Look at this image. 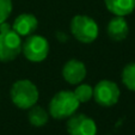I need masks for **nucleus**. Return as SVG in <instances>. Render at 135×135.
I'll list each match as a JSON object with an SVG mask.
<instances>
[{"label":"nucleus","instance_id":"nucleus-1","mask_svg":"<svg viewBox=\"0 0 135 135\" xmlns=\"http://www.w3.org/2000/svg\"><path fill=\"white\" fill-rule=\"evenodd\" d=\"M22 40L10 24H0V61L10 62L22 53Z\"/></svg>","mask_w":135,"mask_h":135},{"label":"nucleus","instance_id":"nucleus-2","mask_svg":"<svg viewBox=\"0 0 135 135\" xmlns=\"http://www.w3.org/2000/svg\"><path fill=\"white\" fill-rule=\"evenodd\" d=\"M79 104L73 91H60L49 103V114L55 120H65L75 114Z\"/></svg>","mask_w":135,"mask_h":135},{"label":"nucleus","instance_id":"nucleus-3","mask_svg":"<svg viewBox=\"0 0 135 135\" xmlns=\"http://www.w3.org/2000/svg\"><path fill=\"white\" fill-rule=\"evenodd\" d=\"M10 96L13 104L19 109H30L35 104H37L38 90L32 81L28 79H22L16 81L12 85L10 91Z\"/></svg>","mask_w":135,"mask_h":135},{"label":"nucleus","instance_id":"nucleus-4","mask_svg":"<svg viewBox=\"0 0 135 135\" xmlns=\"http://www.w3.org/2000/svg\"><path fill=\"white\" fill-rule=\"evenodd\" d=\"M71 32L81 43H92L97 40L99 28L91 17L78 15L71 21Z\"/></svg>","mask_w":135,"mask_h":135},{"label":"nucleus","instance_id":"nucleus-5","mask_svg":"<svg viewBox=\"0 0 135 135\" xmlns=\"http://www.w3.org/2000/svg\"><path fill=\"white\" fill-rule=\"evenodd\" d=\"M22 51L29 61L42 62L47 59L49 54V43L43 36L30 35L24 41L22 46Z\"/></svg>","mask_w":135,"mask_h":135},{"label":"nucleus","instance_id":"nucleus-6","mask_svg":"<svg viewBox=\"0 0 135 135\" xmlns=\"http://www.w3.org/2000/svg\"><path fill=\"white\" fill-rule=\"evenodd\" d=\"M121 96L117 84L111 80H100L93 87V99L100 107L110 108L118 102Z\"/></svg>","mask_w":135,"mask_h":135},{"label":"nucleus","instance_id":"nucleus-7","mask_svg":"<svg viewBox=\"0 0 135 135\" xmlns=\"http://www.w3.org/2000/svg\"><path fill=\"white\" fill-rule=\"evenodd\" d=\"M67 132L69 135H96L97 124L87 115L75 112L68 117Z\"/></svg>","mask_w":135,"mask_h":135},{"label":"nucleus","instance_id":"nucleus-8","mask_svg":"<svg viewBox=\"0 0 135 135\" xmlns=\"http://www.w3.org/2000/svg\"><path fill=\"white\" fill-rule=\"evenodd\" d=\"M86 67L81 61L76 59H71L65 64L62 68V76L68 84L78 85L86 76Z\"/></svg>","mask_w":135,"mask_h":135},{"label":"nucleus","instance_id":"nucleus-9","mask_svg":"<svg viewBox=\"0 0 135 135\" xmlns=\"http://www.w3.org/2000/svg\"><path fill=\"white\" fill-rule=\"evenodd\" d=\"M38 26L37 18L30 13H22L13 22L12 29L21 36H30L36 31Z\"/></svg>","mask_w":135,"mask_h":135},{"label":"nucleus","instance_id":"nucleus-10","mask_svg":"<svg viewBox=\"0 0 135 135\" xmlns=\"http://www.w3.org/2000/svg\"><path fill=\"white\" fill-rule=\"evenodd\" d=\"M107 32L108 36L111 38L112 41L121 42L123 40H126L128 33H129V26H128V23L124 19V17L115 16L108 23Z\"/></svg>","mask_w":135,"mask_h":135},{"label":"nucleus","instance_id":"nucleus-11","mask_svg":"<svg viewBox=\"0 0 135 135\" xmlns=\"http://www.w3.org/2000/svg\"><path fill=\"white\" fill-rule=\"evenodd\" d=\"M107 8L115 16L124 17L135 10V0H104Z\"/></svg>","mask_w":135,"mask_h":135},{"label":"nucleus","instance_id":"nucleus-12","mask_svg":"<svg viewBox=\"0 0 135 135\" xmlns=\"http://www.w3.org/2000/svg\"><path fill=\"white\" fill-rule=\"evenodd\" d=\"M28 120L33 127H43V126L47 124V122L49 120V114L41 105L35 104L33 107H31L29 109Z\"/></svg>","mask_w":135,"mask_h":135},{"label":"nucleus","instance_id":"nucleus-13","mask_svg":"<svg viewBox=\"0 0 135 135\" xmlns=\"http://www.w3.org/2000/svg\"><path fill=\"white\" fill-rule=\"evenodd\" d=\"M122 83L128 90L135 92V62L124 66L122 71Z\"/></svg>","mask_w":135,"mask_h":135},{"label":"nucleus","instance_id":"nucleus-14","mask_svg":"<svg viewBox=\"0 0 135 135\" xmlns=\"http://www.w3.org/2000/svg\"><path fill=\"white\" fill-rule=\"evenodd\" d=\"M73 93L79 103H86L93 98V87L89 84H80L74 89Z\"/></svg>","mask_w":135,"mask_h":135},{"label":"nucleus","instance_id":"nucleus-15","mask_svg":"<svg viewBox=\"0 0 135 135\" xmlns=\"http://www.w3.org/2000/svg\"><path fill=\"white\" fill-rule=\"evenodd\" d=\"M12 0H0V24L5 23L12 12Z\"/></svg>","mask_w":135,"mask_h":135}]
</instances>
